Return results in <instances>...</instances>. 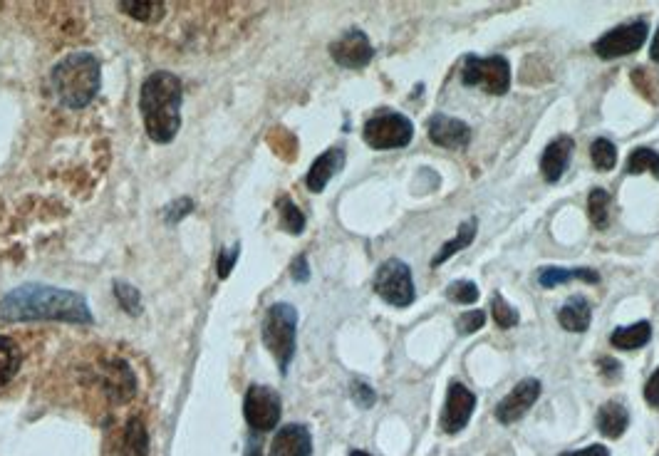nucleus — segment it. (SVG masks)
I'll return each instance as SVG.
<instances>
[{
	"label": "nucleus",
	"mask_w": 659,
	"mask_h": 456,
	"mask_svg": "<svg viewBox=\"0 0 659 456\" xmlns=\"http://www.w3.org/2000/svg\"><path fill=\"white\" fill-rule=\"evenodd\" d=\"M558 456H610V452H607L603 444H593V447L578 449V452H565V454H558Z\"/></svg>",
	"instance_id": "ea45409f"
},
{
	"label": "nucleus",
	"mask_w": 659,
	"mask_h": 456,
	"mask_svg": "<svg viewBox=\"0 0 659 456\" xmlns=\"http://www.w3.org/2000/svg\"><path fill=\"white\" fill-rule=\"evenodd\" d=\"M474 409H476L474 392H471L466 385H461V382H451L449 392H446L444 412H441L439 419L441 429H444L446 434L461 432V429L469 424Z\"/></svg>",
	"instance_id": "9b49d317"
},
{
	"label": "nucleus",
	"mask_w": 659,
	"mask_h": 456,
	"mask_svg": "<svg viewBox=\"0 0 659 456\" xmlns=\"http://www.w3.org/2000/svg\"><path fill=\"white\" fill-rule=\"evenodd\" d=\"M491 315H494V320H496V325L501 330H511V328H516L518 323H521V315H518V310L516 308H511V305H508V300L503 298V295H494V298H491Z\"/></svg>",
	"instance_id": "cd10ccee"
},
{
	"label": "nucleus",
	"mask_w": 659,
	"mask_h": 456,
	"mask_svg": "<svg viewBox=\"0 0 659 456\" xmlns=\"http://www.w3.org/2000/svg\"><path fill=\"white\" fill-rule=\"evenodd\" d=\"M102 67L92 53H70L50 72L55 97L70 110H85L102 85Z\"/></svg>",
	"instance_id": "7ed1b4c3"
},
{
	"label": "nucleus",
	"mask_w": 659,
	"mask_h": 456,
	"mask_svg": "<svg viewBox=\"0 0 659 456\" xmlns=\"http://www.w3.org/2000/svg\"><path fill=\"white\" fill-rule=\"evenodd\" d=\"M362 137L372 149H402L412 142L414 124L404 114L385 110L367 119Z\"/></svg>",
	"instance_id": "423d86ee"
},
{
	"label": "nucleus",
	"mask_w": 659,
	"mask_h": 456,
	"mask_svg": "<svg viewBox=\"0 0 659 456\" xmlns=\"http://www.w3.org/2000/svg\"><path fill=\"white\" fill-rule=\"evenodd\" d=\"M119 10L132 15L139 23H159L166 13L162 0H137V3H134V0H122Z\"/></svg>",
	"instance_id": "412c9836"
},
{
	"label": "nucleus",
	"mask_w": 659,
	"mask_h": 456,
	"mask_svg": "<svg viewBox=\"0 0 659 456\" xmlns=\"http://www.w3.org/2000/svg\"><path fill=\"white\" fill-rule=\"evenodd\" d=\"M650 55H652V60H655L657 65H659V30L655 33V40H652V50H650Z\"/></svg>",
	"instance_id": "79ce46f5"
},
{
	"label": "nucleus",
	"mask_w": 659,
	"mask_h": 456,
	"mask_svg": "<svg viewBox=\"0 0 659 456\" xmlns=\"http://www.w3.org/2000/svg\"><path fill=\"white\" fill-rule=\"evenodd\" d=\"M271 456H313V439L303 424H285L278 429L273 444Z\"/></svg>",
	"instance_id": "4468645a"
},
{
	"label": "nucleus",
	"mask_w": 659,
	"mask_h": 456,
	"mask_svg": "<svg viewBox=\"0 0 659 456\" xmlns=\"http://www.w3.org/2000/svg\"><path fill=\"white\" fill-rule=\"evenodd\" d=\"M588 214L595 228H607V224H610V194L605 189L590 191Z\"/></svg>",
	"instance_id": "a878e982"
},
{
	"label": "nucleus",
	"mask_w": 659,
	"mask_h": 456,
	"mask_svg": "<svg viewBox=\"0 0 659 456\" xmlns=\"http://www.w3.org/2000/svg\"><path fill=\"white\" fill-rule=\"evenodd\" d=\"M573 278H575L573 268L548 266V268H541V273H538V281H541L543 288H555V285L568 283V281H573Z\"/></svg>",
	"instance_id": "2f4dec72"
},
{
	"label": "nucleus",
	"mask_w": 659,
	"mask_h": 456,
	"mask_svg": "<svg viewBox=\"0 0 659 456\" xmlns=\"http://www.w3.org/2000/svg\"><path fill=\"white\" fill-rule=\"evenodd\" d=\"M290 276H293L295 283H308L310 281V268H308V258L298 256L290 266Z\"/></svg>",
	"instance_id": "e433bc0d"
},
{
	"label": "nucleus",
	"mask_w": 659,
	"mask_h": 456,
	"mask_svg": "<svg viewBox=\"0 0 659 456\" xmlns=\"http://www.w3.org/2000/svg\"><path fill=\"white\" fill-rule=\"evenodd\" d=\"M191 211H194V201L191 199H179L176 204L166 206L164 216H166V224H179L184 216H189Z\"/></svg>",
	"instance_id": "f704fd0d"
},
{
	"label": "nucleus",
	"mask_w": 659,
	"mask_h": 456,
	"mask_svg": "<svg viewBox=\"0 0 659 456\" xmlns=\"http://www.w3.org/2000/svg\"><path fill=\"white\" fill-rule=\"evenodd\" d=\"M350 456H370V454H367V452H352Z\"/></svg>",
	"instance_id": "37998d69"
},
{
	"label": "nucleus",
	"mask_w": 659,
	"mask_h": 456,
	"mask_svg": "<svg viewBox=\"0 0 659 456\" xmlns=\"http://www.w3.org/2000/svg\"><path fill=\"white\" fill-rule=\"evenodd\" d=\"M114 295H117L119 305H122L129 315L142 313V295H139V290L134 288V285L124 281H114Z\"/></svg>",
	"instance_id": "c756f323"
},
{
	"label": "nucleus",
	"mask_w": 659,
	"mask_h": 456,
	"mask_svg": "<svg viewBox=\"0 0 659 456\" xmlns=\"http://www.w3.org/2000/svg\"><path fill=\"white\" fill-rule=\"evenodd\" d=\"M625 171L627 174H645V171H650L659 179V154L650 147H637L630 154V159H627Z\"/></svg>",
	"instance_id": "393cba45"
},
{
	"label": "nucleus",
	"mask_w": 659,
	"mask_h": 456,
	"mask_svg": "<svg viewBox=\"0 0 659 456\" xmlns=\"http://www.w3.org/2000/svg\"><path fill=\"white\" fill-rule=\"evenodd\" d=\"M0 318L8 323H25V320H62V323L77 325L95 323L85 295L43 283H25L3 295Z\"/></svg>",
	"instance_id": "f257e3e1"
},
{
	"label": "nucleus",
	"mask_w": 659,
	"mask_h": 456,
	"mask_svg": "<svg viewBox=\"0 0 659 456\" xmlns=\"http://www.w3.org/2000/svg\"><path fill=\"white\" fill-rule=\"evenodd\" d=\"M350 395H352V399H355V404H357V407H362V409H370L372 404L377 402V395H375V390H372V387L367 385V382H360V380H355V382H352V387H350Z\"/></svg>",
	"instance_id": "72a5a7b5"
},
{
	"label": "nucleus",
	"mask_w": 659,
	"mask_h": 456,
	"mask_svg": "<svg viewBox=\"0 0 659 456\" xmlns=\"http://www.w3.org/2000/svg\"><path fill=\"white\" fill-rule=\"evenodd\" d=\"M295 330H298V310L288 303H275L263 318V342L278 360L280 372H288L295 357Z\"/></svg>",
	"instance_id": "20e7f679"
},
{
	"label": "nucleus",
	"mask_w": 659,
	"mask_h": 456,
	"mask_svg": "<svg viewBox=\"0 0 659 456\" xmlns=\"http://www.w3.org/2000/svg\"><path fill=\"white\" fill-rule=\"evenodd\" d=\"M461 82L466 87H481L489 95H506L508 87H511V67H508L506 57L501 55H469L464 60V70H461Z\"/></svg>",
	"instance_id": "39448f33"
},
{
	"label": "nucleus",
	"mask_w": 659,
	"mask_h": 456,
	"mask_svg": "<svg viewBox=\"0 0 659 456\" xmlns=\"http://www.w3.org/2000/svg\"><path fill=\"white\" fill-rule=\"evenodd\" d=\"M20 370V347L13 340L0 335V387L8 385Z\"/></svg>",
	"instance_id": "b1692460"
},
{
	"label": "nucleus",
	"mask_w": 659,
	"mask_h": 456,
	"mask_svg": "<svg viewBox=\"0 0 659 456\" xmlns=\"http://www.w3.org/2000/svg\"><path fill=\"white\" fill-rule=\"evenodd\" d=\"M446 298H449L451 303L471 305L479 300V288H476V283L471 281H454L449 283V288H446Z\"/></svg>",
	"instance_id": "7c9ffc66"
},
{
	"label": "nucleus",
	"mask_w": 659,
	"mask_h": 456,
	"mask_svg": "<svg viewBox=\"0 0 659 456\" xmlns=\"http://www.w3.org/2000/svg\"><path fill=\"white\" fill-rule=\"evenodd\" d=\"M375 290L382 300L394 308H407L414 303V281L412 271L407 263L399 258H389L377 268L375 276Z\"/></svg>",
	"instance_id": "0eeeda50"
},
{
	"label": "nucleus",
	"mask_w": 659,
	"mask_h": 456,
	"mask_svg": "<svg viewBox=\"0 0 659 456\" xmlns=\"http://www.w3.org/2000/svg\"><path fill=\"white\" fill-rule=\"evenodd\" d=\"M342 167H345V152H342L340 147L328 149L323 157H318L313 162V167H310V171H308V179H305V184H308L310 191L320 194V191H325V186L330 184L332 176H335Z\"/></svg>",
	"instance_id": "dca6fc26"
},
{
	"label": "nucleus",
	"mask_w": 659,
	"mask_h": 456,
	"mask_svg": "<svg viewBox=\"0 0 659 456\" xmlns=\"http://www.w3.org/2000/svg\"><path fill=\"white\" fill-rule=\"evenodd\" d=\"M573 152H575V142L570 137H565V134L563 137H555L553 142L548 144L546 152H543L541 157V174L548 184L560 181V176H563L565 169H568Z\"/></svg>",
	"instance_id": "2eb2a0df"
},
{
	"label": "nucleus",
	"mask_w": 659,
	"mask_h": 456,
	"mask_svg": "<svg viewBox=\"0 0 659 456\" xmlns=\"http://www.w3.org/2000/svg\"><path fill=\"white\" fill-rule=\"evenodd\" d=\"M280 412H283V404H280L278 392L266 385L248 387L246 399H243V414H246L248 427L261 434L273 432L280 422Z\"/></svg>",
	"instance_id": "6e6552de"
},
{
	"label": "nucleus",
	"mask_w": 659,
	"mask_h": 456,
	"mask_svg": "<svg viewBox=\"0 0 659 456\" xmlns=\"http://www.w3.org/2000/svg\"><path fill=\"white\" fill-rule=\"evenodd\" d=\"M474 238H476V219H469V221H466V224L459 226V231H456V236L451 238L449 243H444V246H441V251L437 253V256L432 258V266L439 268L441 263L449 261V258L454 256V253H459L461 248L469 246V243L474 241Z\"/></svg>",
	"instance_id": "4be33fe9"
},
{
	"label": "nucleus",
	"mask_w": 659,
	"mask_h": 456,
	"mask_svg": "<svg viewBox=\"0 0 659 456\" xmlns=\"http://www.w3.org/2000/svg\"><path fill=\"white\" fill-rule=\"evenodd\" d=\"M652 340V325L647 320H640L635 325H627V328H617L615 333L610 335L612 347L617 350H640L645 347L647 342Z\"/></svg>",
	"instance_id": "aec40b11"
},
{
	"label": "nucleus",
	"mask_w": 659,
	"mask_h": 456,
	"mask_svg": "<svg viewBox=\"0 0 659 456\" xmlns=\"http://www.w3.org/2000/svg\"><path fill=\"white\" fill-rule=\"evenodd\" d=\"M278 211H280V226H283L285 231L293 233V236L303 233V228H305L303 211H300L298 206L288 199V196H283V199L278 201Z\"/></svg>",
	"instance_id": "bb28decb"
},
{
	"label": "nucleus",
	"mask_w": 659,
	"mask_h": 456,
	"mask_svg": "<svg viewBox=\"0 0 659 456\" xmlns=\"http://www.w3.org/2000/svg\"><path fill=\"white\" fill-rule=\"evenodd\" d=\"M541 397V382L528 377V380H521L511 392H508L506 399H501L496 407V419L501 424H513L518 422L521 417H526L528 409L536 404V399Z\"/></svg>",
	"instance_id": "f8f14e48"
},
{
	"label": "nucleus",
	"mask_w": 659,
	"mask_h": 456,
	"mask_svg": "<svg viewBox=\"0 0 659 456\" xmlns=\"http://www.w3.org/2000/svg\"><path fill=\"white\" fill-rule=\"evenodd\" d=\"M645 399H647V404H650V407L659 409V370H655V375H652L650 380H647V385H645Z\"/></svg>",
	"instance_id": "4c0bfd02"
},
{
	"label": "nucleus",
	"mask_w": 659,
	"mask_h": 456,
	"mask_svg": "<svg viewBox=\"0 0 659 456\" xmlns=\"http://www.w3.org/2000/svg\"><path fill=\"white\" fill-rule=\"evenodd\" d=\"M575 278L585 283H600V273L593 271V268H573Z\"/></svg>",
	"instance_id": "a19ab883"
},
{
	"label": "nucleus",
	"mask_w": 659,
	"mask_h": 456,
	"mask_svg": "<svg viewBox=\"0 0 659 456\" xmlns=\"http://www.w3.org/2000/svg\"><path fill=\"white\" fill-rule=\"evenodd\" d=\"M647 40V23L645 20H632V23L620 25V28L610 30L600 40H595L593 50L595 55L603 57V60H617V57H625L637 53V50L645 45Z\"/></svg>",
	"instance_id": "1a4fd4ad"
},
{
	"label": "nucleus",
	"mask_w": 659,
	"mask_h": 456,
	"mask_svg": "<svg viewBox=\"0 0 659 456\" xmlns=\"http://www.w3.org/2000/svg\"><path fill=\"white\" fill-rule=\"evenodd\" d=\"M630 427V412L622 402H605L598 412V429L607 439H620Z\"/></svg>",
	"instance_id": "a211bd4d"
},
{
	"label": "nucleus",
	"mask_w": 659,
	"mask_h": 456,
	"mask_svg": "<svg viewBox=\"0 0 659 456\" xmlns=\"http://www.w3.org/2000/svg\"><path fill=\"white\" fill-rule=\"evenodd\" d=\"M256 456H258V454H256Z\"/></svg>",
	"instance_id": "c03bdc74"
},
{
	"label": "nucleus",
	"mask_w": 659,
	"mask_h": 456,
	"mask_svg": "<svg viewBox=\"0 0 659 456\" xmlns=\"http://www.w3.org/2000/svg\"><path fill=\"white\" fill-rule=\"evenodd\" d=\"M429 139H432L437 147L444 149H464L471 142V129L469 124L461 122V119L449 117V114H434L427 124Z\"/></svg>",
	"instance_id": "ddd939ff"
},
{
	"label": "nucleus",
	"mask_w": 659,
	"mask_h": 456,
	"mask_svg": "<svg viewBox=\"0 0 659 456\" xmlns=\"http://www.w3.org/2000/svg\"><path fill=\"white\" fill-rule=\"evenodd\" d=\"M122 456H149V434L139 419H132L124 429Z\"/></svg>",
	"instance_id": "5701e85b"
},
{
	"label": "nucleus",
	"mask_w": 659,
	"mask_h": 456,
	"mask_svg": "<svg viewBox=\"0 0 659 456\" xmlns=\"http://www.w3.org/2000/svg\"><path fill=\"white\" fill-rule=\"evenodd\" d=\"M486 323V313L484 310H466L459 320H456V328H459L461 335H471L476 330L484 328Z\"/></svg>",
	"instance_id": "473e14b6"
},
{
	"label": "nucleus",
	"mask_w": 659,
	"mask_h": 456,
	"mask_svg": "<svg viewBox=\"0 0 659 456\" xmlns=\"http://www.w3.org/2000/svg\"><path fill=\"white\" fill-rule=\"evenodd\" d=\"M181 102H184V87L174 72L159 70L144 80L139 92V112L152 142H174L181 129Z\"/></svg>",
	"instance_id": "f03ea898"
},
{
	"label": "nucleus",
	"mask_w": 659,
	"mask_h": 456,
	"mask_svg": "<svg viewBox=\"0 0 659 456\" xmlns=\"http://www.w3.org/2000/svg\"><path fill=\"white\" fill-rule=\"evenodd\" d=\"M238 256H241V246H238V243L231 248H223L219 253V268H216V271H219V278H228L231 268L236 266Z\"/></svg>",
	"instance_id": "c9c22d12"
},
{
	"label": "nucleus",
	"mask_w": 659,
	"mask_h": 456,
	"mask_svg": "<svg viewBox=\"0 0 659 456\" xmlns=\"http://www.w3.org/2000/svg\"><path fill=\"white\" fill-rule=\"evenodd\" d=\"M102 372H105V392H110L117 402H127L137 392V380H134L127 362L112 360Z\"/></svg>",
	"instance_id": "f3484780"
},
{
	"label": "nucleus",
	"mask_w": 659,
	"mask_h": 456,
	"mask_svg": "<svg viewBox=\"0 0 659 456\" xmlns=\"http://www.w3.org/2000/svg\"><path fill=\"white\" fill-rule=\"evenodd\" d=\"M598 367H600V372H603V375L607 377V380H620V377H622L620 362L612 360V357H603V360L598 362Z\"/></svg>",
	"instance_id": "58836bf2"
},
{
	"label": "nucleus",
	"mask_w": 659,
	"mask_h": 456,
	"mask_svg": "<svg viewBox=\"0 0 659 456\" xmlns=\"http://www.w3.org/2000/svg\"><path fill=\"white\" fill-rule=\"evenodd\" d=\"M330 55L340 67L362 70V67L370 65V60L375 57V48H372L370 38H367L362 30L352 28L347 30V33H342L340 38L330 45Z\"/></svg>",
	"instance_id": "9d476101"
},
{
	"label": "nucleus",
	"mask_w": 659,
	"mask_h": 456,
	"mask_svg": "<svg viewBox=\"0 0 659 456\" xmlns=\"http://www.w3.org/2000/svg\"><path fill=\"white\" fill-rule=\"evenodd\" d=\"M558 320L568 333H585V330L590 328V320H593V310H590V303L583 295H573V298L560 308Z\"/></svg>",
	"instance_id": "6ab92c4d"
},
{
	"label": "nucleus",
	"mask_w": 659,
	"mask_h": 456,
	"mask_svg": "<svg viewBox=\"0 0 659 456\" xmlns=\"http://www.w3.org/2000/svg\"><path fill=\"white\" fill-rule=\"evenodd\" d=\"M590 157H593L595 169H600V171L615 169V164H617L615 144H612L610 139H605V137L595 139L593 147H590Z\"/></svg>",
	"instance_id": "c85d7f7f"
}]
</instances>
